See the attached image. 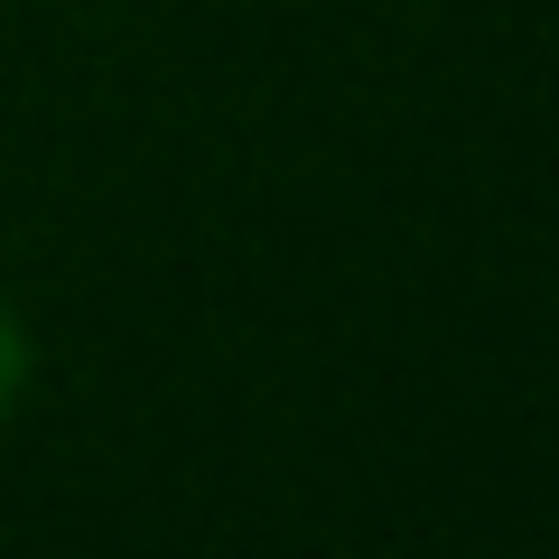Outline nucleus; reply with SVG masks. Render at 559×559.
Here are the masks:
<instances>
[{
	"mask_svg": "<svg viewBox=\"0 0 559 559\" xmlns=\"http://www.w3.org/2000/svg\"><path fill=\"white\" fill-rule=\"evenodd\" d=\"M28 382H38V345H28V326H20V308L0 299V419L28 401Z\"/></svg>",
	"mask_w": 559,
	"mask_h": 559,
	"instance_id": "obj_1",
	"label": "nucleus"
}]
</instances>
